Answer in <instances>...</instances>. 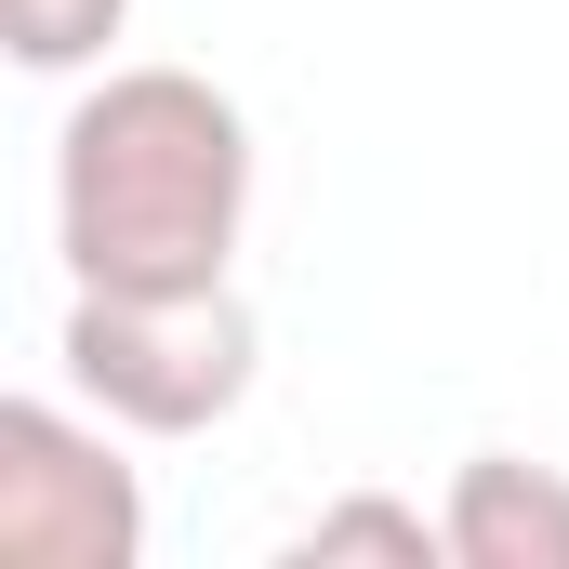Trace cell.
Listing matches in <instances>:
<instances>
[{"instance_id": "5", "label": "cell", "mask_w": 569, "mask_h": 569, "mask_svg": "<svg viewBox=\"0 0 569 569\" xmlns=\"http://www.w3.org/2000/svg\"><path fill=\"white\" fill-rule=\"evenodd\" d=\"M291 569H450V517L358 490V503H318L291 530Z\"/></svg>"}, {"instance_id": "1", "label": "cell", "mask_w": 569, "mask_h": 569, "mask_svg": "<svg viewBox=\"0 0 569 569\" xmlns=\"http://www.w3.org/2000/svg\"><path fill=\"white\" fill-rule=\"evenodd\" d=\"M252 212V120L199 67H107L53 146V239L80 291L226 279Z\"/></svg>"}, {"instance_id": "3", "label": "cell", "mask_w": 569, "mask_h": 569, "mask_svg": "<svg viewBox=\"0 0 569 569\" xmlns=\"http://www.w3.org/2000/svg\"><path fill=\"white\" fill-rule=\"evenodd\" d=\"M133 557H146L133 463L40 398H0V569H133Z\"/></svg>"}, {"instance_id": "6", "label": "cell", "mask_w": 569, "mask_h": 569, "mask_svg": "<svg viewBox=\"0 0 569 569\" xmlns=\"http://www.w3.org/2000/svg\"><path fill=\"white\" fill-rule=\"evenodd\" d=\"M120 13L133 0H0V40H13V67H93L120 40Z\"/></svg>"}, {"instance_id": "4", "label": "cell", "mask_w": 569, "mask_h": 569, "mask_svg": "<svg viewBox=\"0 0 569 569\" xmlns=\"http://www.w3.org/2000/svg\"><path fill=\"white\" fill-rule=\"evenodd\" d=\"M450 569H569V477L530 450H477L450 477Z\"/></svg>"}, {"instance_id": "2", "label": "cell", "mask_w": 569, "mask_h": 569, "mask_svg": "<svg viewBox=\"0 0 569 569\" xmlns=\"http://www.w3.org/2000/svg\"><path fill=\"white\" fill-rule=\"evenodd\" d=\"M252 305L226 279H186V291H80L67 305V371L146 437H199L252 398Z\"/></svg>"}]
</instances>
